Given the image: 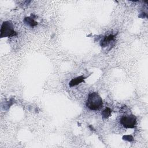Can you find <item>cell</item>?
I'll return each instance as SVG.
<instances>
[{"label":"cell","instance_id":"cell-1","mask_svg":"<svg viewBox=\"0 0 148 148\" xmlns=\"http://www.w3.org/2000/svg\"><path fill=\"white\" fill-rule=\"evenodd\" d=\"M102 99L97 92H93L88 95L86 101V106L90 110H98L102 106Z\"/></svg>","mask_w":148,"mask_h":148},{"label":"cell","instance_id":"cell-2","mask_svg":"<svg viewBox=\"0 0 148 148\" xmlns=\"http://www.w3.org/2000/svg\"><path fill=\"white\" fill-rule=\"evenodd\" d=\"M1 38L11 37L17 35L16 32L14 30L13 23L10 21H4L1 28Z\"/></svg>","mask_w":148,"mask_h":148},{"label":"cell","instance_id":"cell-3","mask_svg":"<svg viewBox=\"0 0 148 148\" xmlns=\"http://www.w3.org/2000/svg\"><path fill=\"white\" fill-rule=\"evenodd\" d=\"M121 124L126 128H134L136 123V117L133 114L123 116L120 119Z\"/></svg>","mask_w":148,"mask_h":148},{"label":"cell","instance_id":"cell-4","mask_svg":"<svg viewBox=\"0 0 148 148\" xmlns=\"http://www.w3.org/2000/svg\"><path fill=\"white\" fill-rule=\"evenodd\" d=\"M114 35L112 34H110L108 36H105L103 39L101 40V46L102 47H106L114 40Z\"/></svg>","mask_w":148,"mask_h":148},{"label":"cell","instance_id":"cell-5","mask_svg":"<svg viewBox=\"0 0 148 148\" xmlns=\"http://www.w3.org/2000/svg\"><path fill=\"white\" fill-rule=\"evenodd\" d=\"M85 79L84 77H83V76H80L79 77H75L74 79H72L71 80V81L69 82V86L71 87H72V86H76V85H77L79 84V83L84 82V79Z\"/></svg>","mask_w":148,"mask_h":148},{"label":"cell","instance_id":"cell-6","mask_svg":"<svg viewBox=\"0 0 148 148\" xmlns=\"http://www.w3.org/2000/svg\"><path fill=\"white\" fill-rule=\"evenodd\" d=\"M24 23L26 24H27V25H29V26H31L32 27L36 25L37 24H38L37 22H36L34 20V18L31 17H25L24 18Z\"/></svg>","mask_w":148,"mask_h":148},{"label":"cell","instance_id":"cell-7","mask_svg":"<svg viewBox=\"0 0 148 148\" xmlns=\"http://www.w3.org/2000/svg\"><path fill=\"white\" fill-rule=\"evenodd\" d=\"M111 113H112V110L109 108H106L101 112V115L103 118L107 119L110 116Z\"/></svg>","mask_w":148,"mask_h":148},{"label":"cell","instance_id":"cell-8","mask_svg":"<svg viewBox=\"0 0 148 148\" xmlns=\"http://www.w3.org/2000/svg\"><path fill=\"white\" fill-rule=\"evenodd\" d=\"M123 139L127 141H132L133 140V137L131 135H125L123 137Z\"/></svg>","mask_w":148,"mask_h":148}]
</instances>
